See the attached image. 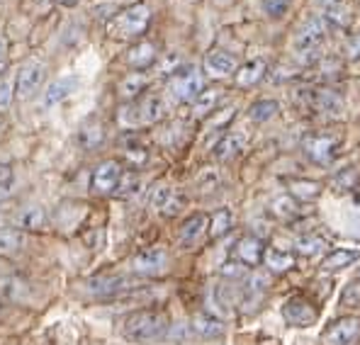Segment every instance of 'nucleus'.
<instances>
[{
    "mask_svg": "<svg viewBox=\"0 0 360 345\" xmlns=\"http://www.w3.org/2000/svg\"><path fill=\"white\" fill-rule=\"evenodd\" d=\"M168 326H171V318L163 309H141L127 316L122 333L131 343H153L166 336Z\"/></svg>",
    "mask_w": 360,
    "mask_h": 345,
    "instance_id": "1",
    "label": "nucleus"
},
{
    "mask_svg": "<svg viewBox=\"0 0 360 345\" xmlns=\"http://www.w3.org/2000/svg\"><path fill=\"white\" fill-rule=\"evenodd\" d=\"M149 22H151V8L144 3H134L115 15L110 32L117 39H136V37H141L146 32Z\"/></svg>",
    "mask_w": 360,
    "mask_h": 345,
    "instance_id": "2",
    "label": "nucleus"
},
{
    "mask_svg": "<svg viewBox=\"0 0 360 345\" xmlns=\"http://www.w3.org/2000/svg\"><path fill=\"white\" fill-rule=\"evenodd\" d=\"M202 90H205V78H202V73L195 71V68L178 71L176 76L171 78V83H168V95H171V100H176L180 105H185V103L193 105L195 100L200 98Z\"/></svg>",
    "mask_w": 360,
    "mask_h": 345,
    "instance_id": "3",
    "label": "nucleus"
},
{
    "mask_svg": "<svg viewBox=\"0 0 360 345\" xmlns=\"http://www.w3.org/2000/svg\"><path fill=\"white\" fill-rule=\"evenodd\" d=\"M338 146H341V141L329 134H309L302 139L304 156L309 158L311 163H316V166H329L333 158H336Z\"/></svg>",
    "mask_w": 360,
    "mask_h": 345,
    "instance_id": "4",
    "label": "nucleus"
},
{
    "mask_svg": "<svg viewBox=\"0 0 360 345\" xmlns=\"http://www.w3.org/2000/svg\"><path fill=\"white\" fill-rule=\"evenodd\" d=\"M46 78V63L41 61H25L22 66H20L18 76H15V93L20 95L22 100L32 98V95L39 90V86L44 83Z\"/></svg>",
    "mask_w": 360,
    "mask_h": 345,
    "instance_id": "5",
    "label": "nucleus"
},
{
    "mask_svg": "<svg viewBox=\"0 0 360 345\" xmlns=\"http://www.w3.org/2000/svg\"><path fill=\"white\" fill-rule=\"evenodd\" d=\"M122 163L110 158V161L98 163V168L93 171V178H90V190L95 195H115L122 178Z\"/></svg>",
    "mask_w": 360,
    "mask_h": 345,
    "instance_id": "6",
    "label": "nucleus"
},
{
    "mask_svg": "<svg viewBox=\"0 0 360 345\" xmlns=\"http://www.w3.org/2000/svg\"><path fill=\"white\" fill-rule=\"evenodd\" d=\"M134 287V280L124 278V275H100V278H93L88 282V292L98 299H112V297L131 292Z\"/></svg>",
    "mask_w": 360,
    "mask_h": 345,
    "instance_id": "7",
    "label": "nucleus"
},
{
    "mask_svg": "<svg viewBox=\"0 0 360 345\" xmlns=\"http://www.w3.org/2000/svg\"><path fill=\"white\" fill-rule=\"evenodd\" d=\"M360 336V318L356 316H343L333 321L324 333H321V343L324 345H351Z\"/></svg>",
    "mask_w": 360,
    "mask_h": 345,
    "instance_id": "8",
    "label": "nucleus"
},
{
    "mask_svg": "<svg viewBox=\"0 0 360 345\" xmlns=\"http://www.w3.org/2000/svg\"><path fill=\"white\" fill-rule=\"evenodd\" d=\"M326 39V25L321 18H309L295 32V49L297 51H316Z\"/></svg>",
    "mask_w": 360,
    "mask_h": 345,
    "instance_id": "9",
    "label": "nucleus"
},
{
    "mask_svg": "<svg viewBox=\"0 0 360 345\" xmlns=\"http://www.w3.org/2000/svg\"><path fill=\"white\" fill-rule=\"evenodd\" d=\"M166 265L168 253L163 248H146V251L136 253L134 260H131V268L141 278H156V275H161L166 270Z\"/></svg>",
    "mask_w": 360,
    "mask_h": 345,
    "instance_id": "10",
    "label": "nucleus"
},
{
    "mask_svg": "<svg viewBox=\"0 0 360 345\" xmlns=\"http://www.w3.org/2000/svg\"><path fill=\"white\" fill-rule=\"evenodd\" d=\"M283 318L290 326H311L316 321V309L304 299V297H290L283 304Z\"/></svg>",
    "mask_w": 360,
    "mask_h": 345,
    "instance_id": "11",
    "label": "nucleus"
},
{
    "mask_svg": "<svg viewBox=\"0 0 360 345\" xmlns=\"http://www.w3.org/2000/svg\"><path fill=\"white\" fill-rule=\"evenodd\" d=\"M311 108L324 117H341L343 115V95L333 88H319L311 93Z\"/></svg>",
    "mask_w": 360,
    "mask_h": 345,
    "instance_id": "12",
    "label": "nucleus"
},
{
    "mask_svg": "<svg viewBox=\"0 0 360 345\" xmlns=\"http://www.w3.org/2000/svg\"><path fill=\"white\" fill-rule=\"evenodd\" d=\"M239 68V61H236L234 54L224 49H212L207 56H205V73L212 78H226L231 73H236Z\"/></svg>",
    "mask_w": 360,
    "mask_h": 345,
    "instance_id": "13",
    "label": "nucleus"
},
{
    "mask_svg": "<svg viewBox=\"0 0 360 345\" xmlns=\"http://www.w3.org/2000/svg\"><path fill=\"white\" fill-rule=\"evenodd\" d=\"M263 253H266V246H263V241L258 236H243L234 246L236 263L246 265V268H256L263 260Z\"/></svg>",
    "mask_w": 360,
    "mask_h": 345,
    "instance_id": "14",
    "label": "nucleus"
},
{
    "mask_svg": "<svg viewBox=\"0 0 360 345\" xmlns=\"http://www.w3.org/2000/svg\"><path fill=\"white\" fill-rule=\"evenodd\" d=\"M210 229V216L205 214H193L190 219L183 221L178 231V243L180 246H195L200 238L205 236V231Z\"/></svg>",
    "mask_w": 360,
    "mask_h": 345,
    "instance_id": "15",
    "label": "nucleus"
},
{
    "mask_svg": "<svg viewBox=\"0 0 360 345\" xmlns=\"http://www.w3.org/2000/svg\"><path fill=\"white\" fill-rule=\"evenodd\" d=\"M246 144H248L246 134H241V131H229V134H224L217 141L214 158L217 161H231V158H236L243 148H246Z\"/></svg>",
    "mask_w": 360,
    "mask_h": 345,
    "instance_id": "16",
    "label": "nucleus"
},
{
    "mask_svg": "<svg viewBox=\"0 0 360 345\" xmlns=\"http://www.w3.org/2000/svg\"><path fill=\"white\" fill-rule=\"evenodd\" d=\"M158 61V51L151 41H136L129 51H127V63L136 71H146Z\"/></svg>",
    "mask_w": 360,
    "mask_h": 345,
    "instance_id": "17",
    "label": "nucleus"
},
{
    "mask_svg": "<svg viewBox=\"0 0 360 345\" xmlns=\"http://www.w3.org/2000/svg\"><path fill=\"white\" fill-rule=\"evenodd\" d=\"M268 71V63L263 58H253V61H246L243 66L236 68V86L239 88H253L256 83L263 81Z\"/></svg>",
    "mask_w": 360,
    "mask_h": 345,
    "instance_id": "18",
    "label": "nucleus"
},
{
    "mask_svg": "<svg viewBox=\"0 0 360 345\" xmlns=\"http://www.w3.org/2000/svg\"><path fill=\"white\" fill-rule=\"evenodd\" d=\"M78 86V78L76 76H63L59 81L49 83V88L44 90V105L46 108H54V105H59L61 100H66L68 95L76 90Z\"/></svg>",
    "mask_w": 360,
    "mask_h": 345,
    "instance_id": "19",
    "label": "nucleus"
},
{
    "mask_svg": "<svg viewBox=\"0 0 360 345\" xmlns=\"http://www.w3.org/2000/svg\"><path fill=\"white\" fill-rule=\"evenodd\" d=\"M32 294L30 285L25 282L18 275H10V278H0V297L8 301H27Z\"/></svg>",
    "mask_w": 360,
    "mask_h": 345,
    "instance_id": "20",
    "label": "nucleus"
},
{
    "mask_svg": "<svg viewBox=\"0 0 360 345\" xmlns=\"http://www.w3.org/2000/svg\"><path fill=\"white\" fill-rule=\"evenodd\" d=\"M136 110H139L141 124H156V122H161L163 117H166V103H163V98H158V95H146V98L136 105Z\"/></svg>",
    "mask_w": 360,
    "mask_h": 345,
    "instance_id": "21",
    "label": "nucleus"
},
{
    "mask_svg": "<svg viewBox=\"0 0 360 345\" xmlns=\"http://www.w3.org/2000/svg\"><path fill=\"white\" fill-rule=\"evenodd\" d=\"M18 229L20 231H44L46 229L44 207H39V204L25 207V209L18 214Z\"/></svg>",
    "mask_w": 360,
    "mask_h": 345,
    "instance_id": "22",
    "label": "nucleus"
},
{
    "mask_svg": "<svg viewBox=\"0 0 360 345\" xmlns=\"http://www.w3.org/2000/svg\"><path fill=\"white\" fill-rule=\"evenodd\" d=\"M263 263H266V268L270 270V273L283 275V273H288V270L295 268V256L288 251H280V248H266V253H263Z\"/></svg>",
    "mask_w": 360,
    "mask_h": 345,
    "instance_id": "23",
    "label": "nucleus"
},
{
    "mask_svg": "<svg viewBox=\"0 0 360 345\" xmlns=\"http://www.w3.org/2000/svg\"><path fill=\"white\" fill-rule=\"evenodd\" d=\"M356 260H360V251H353V248H338V251L329 253V256L321 260V270L336 273V270H343V268H348V265H353Z\"/></svg>",
    "mask_w": 360,
    "mask_h": 345,
    "instance_id": "24",
    "label": "nucleus"
},
{
    "mask_svg": "<svg viewBox=\"0 0 360 345\" xmlns=\"http://www.w3.org/2000/svg\"><path fill=\"white\" fill-rule=\"evenodd\" d=\"M146 88H149V76L141 73V71H136V73H129L127 78H122L117 90H120L122 100H134L136 95H141Z\"/></svg>",
    "mask_w": 360,
    "mask_h": 345,
    "instance_id": "25",
    "label": "nucleus"
},
{
    "mask_svg": "<svg viewBox=\"0 0 360 345\" xmlns=\"http://www.w3.org/2000/svg\"><path fill=\"white\" fill-rule=\"evenodd\" d=\"M25 248V233L15 226H0V253L15 256Z\"/></svg>",
    "mask_w": 360,
    "mask_h": 345,
    "instance_id": "26",
    "label": "nucleus"
},
{
    "mask_svg": "<svg viewBox=\"0 0 360 345\" xmlns=\"http://www.w3.org/2000/svg\"><path fill=\"white\" fill-rule=\"evenodd\" d=\"M288 190L290 197L302 202H311L321 195V185L316 180H288Z\"/></svg>",
    "mask_w": 360,
    "mask_h": 345,
    "instance_id": "27",
    "label": "nucleus"
},
{
    "mask_svg": "<svg viewBox=\"0 0 360 345\" xmlns=\"http://www.w3.org/2000/svg\"><path fill=\"white\" fill-rule=\"evenodd\" d=\"M193 331L202 338H217L224 333V323L212 314H198L193 318Z\"/></svg>",
    "mask_w": 360,
    "mask_h": 345,
    "instance_id": "28",
    "label": "nucleus"
},
{
    "mask_svg": "<svg viewBox=\"0 0 360 345\" xmlns=\"http://www.w3.org/2000/svg\"><path fill=\"white\" fill-rule=\"evenodd\" d=\"M231 226H234V216H231L229 209H217L214 214L210 216V236L212 238H221L226 236V233L231 231Z\"/></svg>",
    "mask_w": 360,
    "mask_h": 345,
    "instance_id": "29",
    "label": "nucleus"
},
{
    "mask_svg": "<svg viewBox=\"0 0 360 345\" xmlns=\"http://www.w3.org/2000/svg\"><path fill=\"white\" fill-rule=\"evenodd\" d=\"M270 209H273V214L283 221H290L300 214V204L295 202V197H290V195H280V197H275L273 202H270Z\"/></svg>",
    "mask_w": 360,
    "mask_h": 345,
    "instance_id": "30",
    "label": "nucleus"
},
{
    "mask_svg": "<svg viewBox=\"0 0 360 345\" xmlns=\"http://www.w3.org/2000/svg\"><path fill=\"white\" fill-rule=\"evenodd\" d=\"M280 105L275 100H258L248 108V119L256 122V124H263V122H270L275 115H278Z\"/></svg>",
    "mask_w": 360,
    "mask_h": 345,
    "instance_id": "31",
    "label": "nucleus"
},
{
    "mask_svg": "<svg viewBox=\"0 0 360 345\" xmlns=\"http://www.w3.org/2000/svg\"><path fill=\"white\" fill-rule=\"evenodd\" d=\"M217 103H219V90H202L200 98L193 103V117L195 119H202V117L212 115L217 108Z\"/></svg>",
    "mask_w": 360,
    "mask_h": 345,
    "instance_id": "32",
    "label": "nucleus"
},
{
    "mask_svg": "<svg viewBox=\"0 0 360 345\" xmlns=\"http://www.w3.org/2000/svg\"><path fill=\"white\" fill-rule=\"evenodd\" d=\"M321 13H324V22L333 25V27L346 30V27H351V22H353V15H351V10H348V5H338V8L321 10Z\"/></svg>",
    "mask_w": 360,
    "mask_h": 345,
    "instance_id": "33",
    "label": "nucleus"
},
{
    "mask_svg": "<svg viewBox=\"0 0 360 345\" xmlns=\"http://www.w3.org/2000/svg\"><path fill=\"white\" fill-rule=\"evenodd\" d=\"M295 248H297V253H302V256H319V253H324L326 241L321 236H311V233H307V236L300 238Z\"/></svg>",
    "mask_w": 360,
    "mask_h": 345,
    "instance_id": "34",
    "label": "nucleus"
},
{
    "mask_svg": "<svg viewBox=\"0 0 360 345\" xmlns=\"http://www.w3.org/2000/svg\"><path fill=\"white\" fill-rule=\"evenodd\" d=\"M103 139H105V131H103V124H100V122H90V124L83 126L81 144L86 148H95L98 144H103Z\"/></svg>",
    "mask_w": 360,
    "mask_h": 345,
    "instance_id": "35",
    "label": "nucleus"
},
{
    "mask_svg": "<svg viewBox=\"0 0 360 345\" xmlns=\"http://www.w3.org/2000/svg\"><path fill=\"white\" fill-rule=\"evenodd\" d=\"M139 190V175H136L134 171H127V173H122V178H120V185H117V190H115V195L117 197H131V195Z\"/></svg>",
    "mask_w": 360,
    "mask_h": 345,
    "instance_id": "36",
    "label": "nucleus"
},
{
    "mask_svg": "<svg viewBox=\"0 0 360 345\" xmlns=\"http://www.w3.org/2000/svg\"><path fill=\"white\" fill-rule=\"evenodd\" d=\"M341 304L348 309H360V280H351L341 292Z\"/></svg>",
    "mask_w": 360,
    "mask_h": 345,
    "instance_id": "37",
    "label": "nucleus"
},
{
    "mask_svg": "<svg viewBox=\"0 0 360 345\" xmlns=\"http://www.w3.org/2000/svg\"><path fill=\"white\" fill-rule=\"evenodd\" d=\"M15 98V76H0V110H8Z\"/></svg>",
    "mask_w": 360,
    "mask_h": 345,
    "instance_id": "38",
    "label": "nucleus"
},
{
    "mask_svg": "<svg viewBox=\"0 0 360 345\" xmlns=\"http://www.w3.org/2000/svg\"><path fill=\"white\" fill-rule=\"evenodd\" d=\"M219 183H221V178L214 168H202V173L198 175V188L202 190V193H214V190L219 188Z\"/></svg>",
    "mask_w": 360,
    "mask_h": 345,
    "instance_id": "39",
    "label": "nucleus"
},
{
    "mask_svg": "<svg viewBox=\"0 0 360 345\" xmlns=\"http://www.w3.org/2000/svg\"><path fill=\"white\" fill-rule=\"evenodd\" d=\"M173 190L168 188V185H156V188L151 190V197H149V204L153 207V209L163 211V207L168 204V200H171Z\"/></svg>",
    "mask_w": 360,
    "mask_h": 345,
    "instance_id": "40",
    "label": "nucleus"
},
{
    "mask_svg": "<svg viewBox=\"0 0 360 345\" xmlns=\"http://www.w3.org/2000/svg\"><path fill=\"white\" fill-rule=\"evenodd\" d=\"M120 124L124 126V129H134V126H139V124H141L139 110H136V103L127 105V108L122 110V112H120Z\"/></svg>",
    "mask_w": 360,
    "mask_h": 345,
    "instance_id": "41",
    "label": "nucleus"
},
{
    "mask_svg": "<svg viewBox=\"0 0 360 345\" xmlns=\"http://www.w3.org/2000/svg\"><path fill=\"white\" fill-rule=\"evenodd\" d=\"M290 3H292V0H263V13H266L268 18H283L290 10Z\"/></svg>",
    "mask_w": 360,
    "mask_h": 345,
    "instance_id": "42",
    "label": "nucleus"
},
{
    "mask_svg": "<svg viewBox=\"0 0 360 345\" xmlns=\"http://www.w3.org/2000/svg\"><path fill=\"white\" fill-rule=\"evenodd\" d=\"M358 183V173L353 171V168H348V171H343L341 175H336V180H333V188L338 190V193H348V190H353Z\"/></svg>",
    "mask_w": 360,
    "mask_h": 345,
    "instance_id": "43",
    "label": "nucleus"
},
{
    "mask_svg": "<svg viewBox=\"0 0 360 345\" xmlns=\"http://www.w3.org/2000/svg\"><path fill=\"white\" fill-rule=\"evenodd\" d=\"M266 289H268V278H266V275L256 273V275H251V278H248V282H246V294L248 297H261Z\"/></svg>",
    "mask_w": 360,
    "mask_h": 345,
    "instance_id": "44",
    "label": "nucleus"
},
{
    "mask_svg": "<svg viewBox=\"0 0 360 345\" xmlns=\"http://www.w3.org/2000/svg\"><path fill=\"white\" fill-rule=\"evenodd\" d=\"M178 71H180V56L178 54H168L161 61V66H158V73H161V76H176Z\"/></svg>",
    "mask_w": 360,
    "mask_h": 345,
    "instance_id": "45",
    "label": "nucleus"
},
{
    "mask_svg": "<svg viewBox=\"0 0 360 345\" xmlns=\"http://www.w3.org/2000/svg\"><path fill=\"white\" fill-rule=\"evenodd\" d=\"M185 195L183 193H178V190H173V195H171V200H168V204L163 207V214L166 216H173V214H178L180 209L185 207Z\"/></svg>",
    "mask_w": 360,
    "mask_h": 345,
    "instance_id": "46",
    "label": "nucleus"
},
{
    "mask_svg": "<svg viewBox=\"0 0 360 345\" xmlns=\"http://www.w3.org/2000/svg\"><path fill=\"white\" fill-rule=\"evenodd\" d=\"M127 161L131 163V166H144L146 161H149V151L146 148H141V146H129L127 148Z\"/></svg>",
    "mask_w": 360,
    "mask_h": 345,
    "instance_id": "47",
    "label": "nucleus"
},
{
    "mask_svg": "<svg viewBox=\"0 0 360 345\" xmlns=\"http://www.w3.org/2000/svg\"><path fill=\"white\" fill-rule=\"evenodd\" d=\"M246 273H248V268L241 263H226L224 268H221V275H224V278H243Z\"/></svg>",
    "mask_w": 360,
    "mask_h": 345,
    "instance_id": "48",
    "label": "nucleus"
},
{
    "mask_svg": "<svg viewBox=\"0 0 360 345\" xmlns=\"http://www.w3.org/2000/svg\"><path fill=\"white\" fill-rule=\"evenodd\" d=\"M346 54H348V58H360V34L348 37V41H346Z\"/></svg>",
    "mask_w": 360,
    "mask_h": 345,
    "instance_id": "49",
    "label": "nucleus"
},
{
    "mask_svg": "<svg viewBox=\"0 0 360 345\" xmlns=\"http://www.w3.org/2000/svg\"><path fill=\"white\" fill-rule=\"evenodd\" d=\"M13 183V168L8 163H0V185H10Z\"/></svg>",
    "mask_w": 360,
    "mask_h": 345,
    "instance_id": "50",
    "label": "nucleus"
},
{
    "mask_svg": "<svg viewBox=\"0 0 360 345\" xmlns=\"http://www.w3.org/2000/svg\"><path fill=\"white\" fill-rule=\"evenodd\" d=\"M321 5V10H329V8H338V5H346V0H316Z\"/></svg>",
    "mask_w": 360,
    "mask_h": 345,
    "instance_id": "51",
    "label": "nucleus"
},
{
    "mask_svg": "<svg viewBox=\"0 0 360 345\" xmlns=\"http://www.w3.org/2000/svg\"><path fill=\"white\" fill-rule=\"evenodd\" d=\"M5 58H8V41L0 39V68H5Z\"/></svg>",
    "mask_w": 360,
    "mask_h": 345,
    "instance_id": "52",
    "label": "nucleus"
},
{
    "mask_svg": "<svg viewBox=\"0 0 360 345\" xmlns=\"http://www.w3.org/2000/svg\"><path fill=\"white\" fill-rule=\"evenodd\" d=\"M10 195V185H0V200H5Z\"/></svg>",
    "mask_w": 360,
    "mask_h": 345,
    "instance_id": "53",
    "label": "nucleus"
},
{
    "mask_svg": "<svg viewBox=\"0 0 360 345\" xmlns=\"http://www.w3.org/2000/svg\"><path fill=\"white\" fill-rule=\"evenodd\" d=\"M59 5H66V8H73V5H78V0H56Z\"/></svg>",
    "mask_w": 360,
    "mask_h": 345,
    "instance_id": "54",
    "label": "nucleus"
},
{
    "mask_svg": "<svg viewBox=\"0 0 360 345\" xmlns=\"http://www.w3.org/2000/svg\"><path fill=\"white\" fill-rule=\"evenodd\" d=\"M3 311H5V299L0 297V314H3Z\"/></svg>",
    "mask_w": 360,
    "mask_h": 345,
    "instance_id": "55",
    "label": "nucleus"
},
{
    "mask_svg": "<svg viewBox=\"0 0 360 345\" xmlns=\"http://www.w3.org/2000/svg\"><path fill=\"white\" fill-rule=\"evenodd\" d=\"M3 129H5V122H3V119H0V134H3Z\"/></svg>",
    "mask_w": 360,
    "mask_h": 345,
    "instance_id": "56",
    "label": "nucleus"
}]
</instances>
